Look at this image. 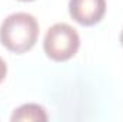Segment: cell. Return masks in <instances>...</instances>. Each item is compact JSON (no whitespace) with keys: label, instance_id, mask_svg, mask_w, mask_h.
Returning a JSON list of instances; mask_svg holds the SVG:
<instances>
[{"label":"cell","instance_id":"1","mask_svg":"<svg viewBox=\"0 0 123 122\" xmlns=\"http://www.w3.org/2000/svg\"><path fill=\"white\" fill-rule=\"evenodd\" d=\"M37 37L39 23L30 13H12L0 25V43L13 53L29 52L36 45Z\"/></svg>","mask_w":123,"mask_h":122},{"label":"cell","instance_id":"2","mask_svg":"<svg viewBox=\"0 0 123 122\" xmlns=\"http://www.w3.org/2000/svg\"><path fill=\"white\" fill-rule=\"evenodd\" d=\"M80 47V36L77 30L67 23H56L50 26L43 40V49L49 59L66 62L72 59Z\"/></svg>","mask_w":123,"mask_h":122},{"label":"cell","instance_id":"3","mask_svg":"<svg viewBox=\"0 0 123 122\" xmlns=\"http://www.w3.org/2000/svg\"><path fill=\"white\" fill-rule=\"evenodd\" d=\"M105 13L106 0H69V14L82 26L97 25Z\"/></svg>","mask_w":123,"mask_h":122},{"label":"cell","instance_id":"4","mask_svg":"<svg viewBox=\"0 0 123 122\" xmlns=\"http://www.w3.org/2000/svg\"><path fill=\"white\" fill-rule=\"evenodd\" d=\"M12 122H25V121H36V122H44L47 121V114L46 109L39 105V103H25L14 109L12 114Z\"/></svg>","mask_w":123,"mask_h":122},{"label":"cell","instance_id":"5","mask_svg":"<svg viewBox=\"0 0 123 122\" xmlns=\"http://www.w3.org/2000/svg\"><path fill=\"white\" fill-rule=\"evenodd\" d=\"M6 75H7V65H6V62L0 58V83L4 81Z\"/></svg>","mask_w":123,"mask_h":122},{"label":"cell","instance_id":"6","mask_svg":"<svg viewBox=\"0 0 123 122\" xmlns=\"http://www.w3.org/2000/svg\"><path fill=\"white\" fill-rule=\"evenodd\" d=\"M120 43H122V46H123V30H122V33H120Z\"/></svg>","mask_w":123,"mask_h":122},{"label":"cell","instance_id":"7","mask_svg":"<svg viewBox=\"0 0 123 122\" xmlns=\"http://www.w3.org/2000/svg\"><path fill=\"white\" fill-rule=\"evenodd\" d=\"M19 1H33V0H19Z\"/></svg>","mask_w":123,"mask_h":122}]
</instances>
